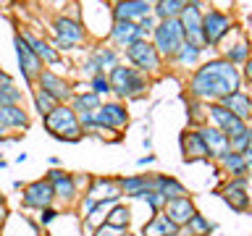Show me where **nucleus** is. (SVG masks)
Masks as SVG:
<instances>
[{
    "mask_svg": "<svg viewBox=\"0 0 252 236\" xmlns=\"http://www.w3.org/2000/svg\"><path fill=\"white\" fill-rule=\"evenodd\" d=\"M239 89H242V74L226 58L210 60L202 68H197V74L192 76V84H189V92L202 100H223Z\"/></svg>",
    "mask_w": 252,
    "mask_h": 236,
    "instance_id": "nucleus-1",
    "label": "nucleus"
},
{
    "mask_svg": "<svg viewBox=\"0 0 252 236\" xmlns=\"http://www.w3.org/2000/svg\"><path fill=\"white\" fill-rule=\"evenodd\" d=\"M45 129L53 134V137H58V139H66V142H79L82 139V123H79V116H76V110L74 108H68V105H55L50 113L45 116Z\"/></svg>",
    "mask_w": 252,
    "mask_h": 236,
    "instance_id": "nucleus-2",
    "label": "nucleus"
},
{
    "mask_svg": "<svg viewBox=\"0 0 252 236\" xmlns=\"http://www.w3.org/2000/svg\"><path fill=\"white\" fill-rule=\"evenodd\" d=\"M155 50L158 55H165V58H176L179 50L187 45L184 29H181L179 19H165L160 21V27H155Z\"/></svg>",
    "mask_w": 252,
    "mask_h": 236,
    "instance_id": "nucleus-3",
    "label": "nucleus"
},
{
    "mask_svg": "<svg viewBox=\"0 0 252 236\" xmlns=\"http://www.w3.org/2000/svg\"><path fill=\"white\" fill-rule=\"evenodd\" d=\"M110 89H113L118 97H139L142 92L147 89L145 76L137 68H126V66H113L110 68Z\"/></svg>",
    "mask_w": 252,
    "mask_h": 236,
    "instance_id": "nucleus-4",
    "label": "nucleus"
},
{
    "mask_svg": "<svg viewBox=\"0 0 252 236\" xmlns=\"http://www.w3.org/2000/svg\"><path fill=\"white\" fill-rule=\"evenodd\" d=\"M126 58L137 66V71H145V74L160 68V55H158L155 45H150L147 39H137L134 45L126 47Z\"/></svg>",
    "mask_w": 252,
    "mask_h": 236,
    "instance_id": "nucleus-5",
    "label": "nucleus"
},
{
    "mask_svg": "<svg viewBox=\"0 0 252 236\" xmlns=\"http://www.w3.org/2000/svg\"><path fill=\"white\" fill-rule=\"evenodd\" d=\"M179 21H181V29H184L187 45H194V47H200V50H202V45H205V37H202V13H200V8H197L194 0L184 8V13L179 16Z\"/></svg>",
    "mask_w": 252,
    "mask_h": 236,
    "instance_id": "nucleus-6",
    "label": "nucleus"
},
{
    "mask_svg": "<svg viewBox=\"0 0 252 236\" xmlns=\"http://www.w3.org/2000/svg\"><path fill=\"white\" fill-rule=\"evenodd\" d=\"M129 123V113L118 102H105L94 110V126L92 129H124Z\"/></svg>",
    "mask_w": 252,
    "mask_h": 236,
    "instance_id": "nucleus-7",
    "label": "nucleus"
},
{
    "mask_svg": "<svg viewBox=\"0 0 252 236\" xmlns=\"http://www.w3.org/2000/svg\"><path fill=\"white\" fill-rule=\"evenodd\" d=\"M210 118H213V123H216V129H220L228 139H236L247 131V123H244L242 118H236L231 110H226L223 105H210Z\"/></svg>",
    "mask_w": 252,
    "mask_h": 236,
    "instance_id": "nucleus-8",
    "label": "nucleus"
},
{
    "mask_svg": "<svg viewBox=\"0 0 252 236\" xmlns=\"http://www.w3.org/2000/svg\"><path fill=\"white\" fill-rule=\"evenodd\" d=\"M53 200H55V192H53V184L47 178L32 181L29 186H24V205H27V207L45 210L53 205Z\"/></svg>",
    "mask_w": 252,
    "mask_h": 236,
    "instance_id": "nucleus-9",
    "label": "nucleus"
},
{
    "mask_svg": "<svg viewBox=\"0 0 252 236\" xmlns=\"http://www.w3.org/2000/svg\"><path fill=\"white\" fill-rule=\"evenodd\" d=\"M231 29V16L220 13V11H210L202 16V37L205 45H218L220 37Z\"/></svg>",
    "mask_w": 252,
    "mask_h": 236,
    "instance_id": "nucleus-10",
    "label": "nucleus"
},
{
    "mask_svg": "<svg viewBox=\"0 0 252 236\" xmlns=\"http://www.w3.org/2000/svg\"><path fill=\"white\" fill-rule=\"evenodd\" d=\"M37 84H39V89L47 92L55 102H63V105H66L68 100H74V89L68 87V82H63V79L55 76L53 71H42V74L37 76Z\"/></svg>",
    "mask_w": 252,
    "mask_h": 236,
    "instance_id": "nucleus-11",
    "label": "nucleus"
},
{
    "mask_svg": "<svg viewBox=\"0 0 252 236\" xmlns=\"http://www.w3.org/2000/svg\"><path fill=\"white\" fill-rule=\"evenodd\" d=\"M113 16H116V21L139 24L142 19L153 16V3L150 0H121V3H116Z\"/></svg>",
    "mask_w": 252,
    "mask_h": 236,
    "instance_id": "nucleus-12",
    "label": "nucleus"
},
{
    "mask_svg": "<svg viewBox=\"0 0 252 236\" xmlns=\"http://www.w3.org/2000/svg\"><path fill=\"white\" fill-rule=\"evenodd\" d=\"M16 55H19V66H21V74L27 82H34V79L42 74V60L34 55V50L27 45V39L21 34L16 37Z\"/></svg>",
    "mask_w": 252,
    "mask_h": 236,
    "instance_id": "nucleus-13",
    "label": "nucleus"
},
{
    "mask_svg": "<svg viewBox=\"0 0 252 236\" xmlns=\"http://www.w3.org/2000/svg\"><path fill=\"white\" fill-rule=\"evenodd\" d=\"M163 215L168 218L171 223H176L181 228V226H187L189 220L197 215V210H194V205H192L189 197H179V200H168L163 205Z\"/></svg>",
    "mask_w": 252,
    "mask_h": 236,
    "instance_id": "nucleus-14",
    "label": "nucleus"
},
{
    "mask_svg": "<svg viewBox=\"0 0 252 236\" xmlns=\"http://www.w3.org/2000/svg\"><path fill=\"white\" fill-rule=\"evenodd\" d=\"M197 134H200V139L205 142L210 157H220V155H226L228 149H231V139H228L220 129H216V126H200Z\"/></svg>",
    "mask_w": 252,
    "mask_h": 236,
    "instance_id": "nucleus-15",
    "label": "nucleus"
},
{
    "mask_svg": "<svg viewBox=\"0 0 252 236\" xmlns=\"http://www.w3.org/2000/svg\"><path fill=\"white\" fill-rule=\"evenodd\" d=\"M82 39H84V29L79 27L76 21H71V19L55 21V42H58V47L68 50V47H74L76 42H82Z\"/></svg>",
    "mask_w": 252,
    "mask_h": 236,
    "instance_id": "nucleus-16",
    "label": "nucleus"
},
{
    "mask_svg": "<svg viewBox=\"0 0 252 236\" xmlns=\"http://www.w3.org/2000/svg\"><path fill=\"white\" fill-rule=\"evenodd\" d=\"M47 181L53 184V192H55V197H61V200L71 202L76 197V184H74V176H71V173L55 168V171L47 173Z\"/></svg>",
    "mask_w": 252,
    "mask_h": 236,
    "instance_id": "nucleus-17",
    "label": "nucleus"
},
{
    "mask_svg": "<svg viewBox=\"0 0 252 236\" xmlns=\"http://www.w3.org/2000/svg\"><path fill=\"white\" fill-rule=\"evenodd\" d=\"M220 105H223L226 110H231L236 118H242L244 123L252 118V97H250L244 89H239V92H234V94H228V97H223V100H220Z\"/></svg>",
    "mask_w": 252,
    "mask_h": 236,
    "instance_id": "nucleus-18",
    "label": "nucleus"
},
{
    "mask_svg": "<svg viewBox=\"0 0 252 236\" xmlns=\"http://www.w3.org/2000/svg\"><path fill=\"white\" fill-rule=\"evenodd\" d=\"M220 197L231 205V210H239L244 212L250 207V197H247V189H244V181L242 178H236L231 181V184H226L223 189H220Z\"/></svg>",
    "mask_w": 252,
    "mask_h": 236,
    "instance_id": "nucleus-19",
    "label": "nucleus"
},
{
    "mask_svg": "<svg viewBox=\"0 0 252 236\" xmlns=\"http://www.w3.org/2000/svg\"><path fill=\"white\" fill-rule=\"evenodd\" d=\"M0 126L3 129H27L29 126V116L19 102L13 105H0Z\"/></svg>",
    "mask_w": 252,
    "mask_h": 236,
    "instance_id": "nucleus-20",
    "label": "nucleus"
},
{
    "mask_svg": "<svg viewBox=\"0 0 252 236\" xmlns=\"http://www.w3.org/2000/svg\"><path fill=\"white\" fill-rule=\"evenodd\" d=\"M181 149H184V160H200V157H210L205 142L200 139L197 131H184L181 134Z\"/></svg>",
    "mask_w": 252,
    "mask_h": 236,
    "instance_id": "nucleus-21",
    "label": "nucleus"
},
{
    "mask_svg": "<svg viewBox=\"0 0 252 236\" xmlns=\"http://www.w3.org/2000/svg\"><path fill=\"white\" fill-rule=\"evenodd\" d=\"M90 197L97 202H118L121 200V186H118V181H110V178H97L90 189Z\"/></svg>",
    "mask_w": 252,
    "mask_h": 236,
    "instance_id": "nucleus-22",
    "label": "nucleus"
},
{
    "mask_svg": "<svg viewBox=\"0 0 252 236\" xmlns=\"http://www.w3.org/2000/svg\"><path fill=\"white\" fill-rule=\"evenodd\" d=\"M153 189L163 197L165 202H168V200H179V197H187L184 184H179L176 178H168V176H155L153 178Z\"/></svg>",
    "mask_w": 252,
    "mask_h": 236,
    "instance_id": "nucleus-23",
    "label": "nucleus"
},
{
    "mask_svg": "<svg viewBox=\"0 0 252 236\" xmlns=\"http://www.w3.org/2000/svg\"><path fill=\"white\" fill-rule=\"evenodd\" d=\"M110 37H113V42L121 45V47H129V45L137 42V39H142L139 27H137V24H131V21H116Z\"/></svg>",
    "mask_w": 252,
    "mask_h": 236,
    "instance_id": "nucleus-24",
    "label": "nucleus"
},
{
    "mask_svg": "<svg viewBox=\"0 0 252 236\" xmlns=\"http://www.w3.org/2000/svg\"><path fill=\"white\" fill-rule=\"evenodd\" d=\"M176 234H179V226L171 223L163 212H155L153 220L142 228V236H176Z\"/></svg>",
    "mask_w": 252,
    "mask_h": 236,
    "instance_id": "nucleus-25",
    "label": "nucleus"
},
{
    "mask_svg": "<svg viewBox=\"0 0 252 236\" xmlns=\"http://www.w3.org/2000/svg\"><path fill=\"white\" fill-rule=\"evenodd\" d=\"M21 37L27 39V45L32 47V50H34V55H37V58L42 60V63H58V60H61V55L55 53L53 47H50V45L45 42V39H39V37H34V34H32V31H24Z\"/></svg>",
    "mask_w": 252,
    "mask_h": 236,
    "instance_id": "nucleus-26",
    "label": "nucleus"
},
{
    "mask_svg": "<svg viewBox=\"0 0 252 236\" xmlns=\"http://www.w3.org/2000/svg\"><path fill=\"white\" fill-rule=\"evenodd\" d=\"M118 186H121V194H126V197H142L145 192L153 189V178L150 176H129V178L118 181Z\"/></svg>",
    "mask_w": 252,
    "mask_h": 236,
    "instance_id": "nucleus-27",
    "label": "nucleus"
},
{
    "mask_svg": "<svg viewBox=\"0 0 252 236\" xmlns=\"http://www.w3.org/2000/svg\"><path fill=\"white\" fill-rule=\"evenodd\" d=\"M116 66V53L110 50V47H97V50L92 53L90 63H87V68L94 71V76H100L105 68H113Z\"/></svg>",
    "mask_w": 252,
    "mask_h": 236,
    "instance_id": "nucleus-28",
    "label": "nucleus"
},
{
    "mask_svg": "<svg viewBox=\"0 0 252 236\" xmlns=\"http://www.w3.org/2000/svg\"><path fill=\"white\" fill-rule=\"evenodd\" d=\"M189 3H192V0H158V3H155V13L160 16L163 21L165 19H179Z\"/></svg>",
    "mask_w": 252,
    "mask_h": 236,
    "instance_id": "nucleus-29",
    "label": "nucleus"
},
{
    "mask_svg": "<svg viewBox=\"0 0 252 236\" xmlns=\"http://www.w3.org/2000/svg\"><path fill=\"white\" fill-rule=\"evenodd\" d=\"M21 100V89H16L13 79L0 71V105H13V102Z\"/></svg>",
    "mask_w": 252,
    "mask_h": 236,
    "instance_id": "nucleus-30",
    "label": "nucleus"
},
{
    "mask_svg": "<svg viewBox=\"0 0 252 236\" xmlns=\"http://www.w3.org/2000/svg\"><path fill=\"white\" fill-rule=\"evenodd\" d=\"M218 160H220V165H223L228 173H234L236 178L247 173V160H244V155H242V152H231V149H228L226 155H220V157H218Z\"/></svg>",
    "mask_w": 252,
    "mask_h": 236,
    "instance_id": "nucleus-31",
    "label": "nucleus"
},
{
    "mask_svg": "<svg viewBox=\"0 0 252 236\" xmlns=\"http://www.w3.org/2000/svg\"><path fill=\"white\" fill-rule=\"evenodd\" d=\"M74 110L76 113H84V110H97L102 102H100V94L94 92H87V94H74Z\"/></svg>",
    "mask_w": 252,
    "mask_h": 236,
    "instance_id": "nucleus-32",
    "label": "nucleus"
},
{
    "mask_svg": "<svg viewBox=\"0 0 252 236\" xmlns=\"http://www.w3.org/2000/svg\"><path fill=\"white\" fill-rule=\"evenodd\" d=\"M129 215L131 212L124 207V205H116V207H110L108 210V215H105V223H110V226H116V228H129Z\"/></svg>",
    "mask_w": 252,
    "mask_h": 236,
    "instance_id": "nucleus-33",
    "label": "nucleus"
},
{
    "mask_svg": "<svg viewBox=\"0 0 252 236\" xmlns=\"http://www.w3.org/2000/svg\"><path fill=\"white\" fill-rule=\"evenodd\" d=\"M34 105H37V110H39L42 116H47L55 105H61V102H55V100L50 97V94L42 92V89H34Z\"/></svg>",
    "mask_w": 252,
    "mask_h": 236,
    "instance_id": "nucleus-34",
    "label": "nucleus"
},
{
    "mask_svg": "<svg viewBox=\"0 0 252 236\" xmlns=\"http://www.w3.org/2000/svg\"><path fill=\"white\" fill-rule=\"evenodd\" d=\"M200 47H194V45H184V47H181V50H179V55H176V58H179V63H181V66H194V63H197V58H200Z\"/></svg>",
    "mask_w": 252,
    "mask_h": 236,
    "instance_id": "nucleus-35",
    "label": "nucleus"
},
{
    "mask_svg": "<svg viewBox=\"0 0 252 236\" xmlns=\"http://www.w3.org/2000/svg\"><path fill=\"white\" fill-rule=\"evenodd\" d=\"M187 226H189V236H205V234H210V231H213V226H210L202 215H194Z\"/></svg>",
    "mask_w": 252,
    "mask_h": 236,
    "instance_id": "nucleus-36",
    "label": "nucleus"
},
{
    "mask_svg": "<svg viewBox=\"0 0 252 236\" xmlns=\"http://www.w3.org/2000/svg\"><path fill=\"white\" fill-rule=\"evenodd\" d=\"M247 58H250V45H247V42H239L234 50H228V58H226V60L239 63V60H247Z\"/></svg>",
    "mask_w": 252,
    "mask_h": 236,
    "instance_id": "nucleus-37",
    "label": "nucleus"
},
{
    "mask_svg": "<svg viewBox=\"0 0 252 236\" xmlns=\"http://www.w3.org/2000/svg\"><path fill=\"white\" fill-rule=\"evenodd\" d=\"M142 200H145V202L150 205V207H153V212H160V207L165 205V200H163V197L155 192V189H150V192H145V194H142Z\"/></svg>",
    "mask_w": 252,
    "mask_h": 236,
    "instance_id": "nucleus-38",
    "label": "nucleus"
},
{
    "mask_svg": "<svg viewBox=\"0 0 252 236\" xmlns=\"http://www.w3.org/2000/svg\"><path fill=\"white\" fill-rule=\"evenodd\" d=\"M94 236H126L124 228H116V226H110V223H102L94 228Z\"/></svg>",
    "mask_w": 252,
    "mask_h": 236,
    "instance_id": "nucleus-39",
    "label": "nucleus"
},
{
    "mask_svg": "<svg viewBox=\"0 0 252 236\" xmlns=\"http://www.w3.org/2000/svg\"><path fill=\"white\" fill-rule=\"evenodd\" d=\"M92 92H94V94L110 92V82H108V79L102 76V74H100V76H94V79H92Z\"/></svg>",
    "mask_w": 252,
    "mask_h": 236,
    "instance_id": "nucleus-40",
    "label": "nucleus"
},
{
    "mask_svg": "<svg viewBox=\"0 0 252 236\" xmlns=\"http://www.w3.org/2000/svg\"><path fill=\"white\" fill-rule=\"evenodd\" d=\"M139 34H142V39H145V34H150V31H155V21H153V16H147V19H142L139 24Z\"/></svg>",
    "mask_w": 252,
    "mask_h": 236,
    "instance_id": "nucleus-41",
    "label": "nucleus"
},
{
    "mask_svg": "<svg viewBox=\"0 0 252 236\" xmlns=\"http://www.w3.org/2000/svg\"><path fill=\"white\" fill-rule=\"evenodd\" d=\"M55 215H58V212H55L53 207H45V210H42V215H39V220H42V223H50Z\"/></svg>",
    "mask_w": 252,
    "mask_h": 236,
    "instance_id": "nucleus-42",
    "label": "nucleus"
},
{
    "mask_svg": "<svg viewBox=\"0 0 252 236\" xmlns=\"http://www.w3.org/2000/svg\"><path fill=\"white\" fill-rule=\"evenodd\" d=\"M244 79H247V82L252 84V55L247 60H244Z\"/></svg>",
    "mask_w": 252,
    "mask_h": 236,
    "instance_id": "nucleus-43",
    "label": "nucleus"
},
{
    "mask_svg": "<svg viewBox=\"0 0 252 236\" xmlns=\"http://www.w3.org/2000/svg\"><path fill=\"white\" fill-rule=\"evenodd\" d=\"M5 218V207H0V220H3Z\"/></svg>",
    "mask_w": 252,
    "mask_h": 236,
    "instance_id": "nucleus-44",
    "label": "nucleus"
},
{
    "mask_svg": "<svg viewBox=\"0 0 252 236\" xmlns=\"http://www.w3.org/2000/svg\"><path fill=\"white\" fill-rule=\"evenodd\" d=\"M5 137V134H3V126H0V139H3Z\"/></svg>",
    "mask_w": 252,
    "mask_h": 236,
    "instance_id": "nucleus-45",
    "label": "nucleus"
},
{
    "mask_svg": "<svg viewBox=\"0 0 252 236\" xmlns=\"http://www.w3.org/2000/svg\"><path fill=\"white\" fill-rule=\"evenodd\" d=\"M116 3H121V0H116Z\"/></svg>",
    "mask_w": 252,
    "mask_h": 236,
    "instance_id": "nucleus-46",
    "label": "nucleus"
},
{
    "mask_svg": "<svg viewBox=\"0 0 252 236\" xmlns=\"http://www.w3.org/2000/svg\"><path fill=\"white\" fill-rule=\"evenodd\" d=\"M126 236H129V234H126Z\"/></svg>",
    "mask_w": 252,
    "mask_h": 236,
    "instance_id": "nucleus-47",
    "label": "nucleus"
}]
</instances>
